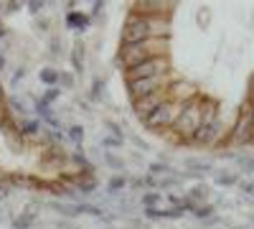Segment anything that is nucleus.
Instances as JSON below:
<instances>
[{
    "mask_svg": "<svg viewBox=\"0 0 254 229\" xmlns=\"http://www.w3.org/2000/svg\"><path fill=\"white\" fill-rule=\"evenodd\" d=\"M84 135H87V130H84V125H79V122H74V125H69V128H66V138L76 145V148H81Z\"/></svg>",
    "mask_w": 254,
    "mask_h": 229,
    "instance_id": "b1692460",
    "label": "nucleus"
},
{
    "mask_svg": "<svg viewBox=\"0 0 254 229\" xmlns=\"http://www.w3.org/2000/svg\"><path fill=\"white\" fill-rule=\"evenodd\" d=\"M38 99H41V102H46V105H54L56 99H61V89H59V87H46L44 92H41Z\"/></svg>",
    "mask_w": 254,
    "mask_h": 229,
    "instance_id": "c756f323",
    "label": "nucleus"
},
{
    "mask_svg": "<svg viewBox=\"0 0 254 229\" xmlns=\"http://www.w3.org/2000/svg\"><path fill=\"white\" fill-rule=\"evenodd\" d=\"M36 222H38V212L36 209H23L13 219V229H33Z\"/></svg>",
    "mask_w": 254,
    "mask_h": 229,
    "instance_id": "a211bd4d",
    "label": "nucleus"
},
{
    "mask_svg": "<svg viewBox=\"0 0 254 229\" xmlns=\"http://www.w3.org/2000/svg\"><path fill=\"white\" fill-rule=\"evenodd\" d=\"M183 112V102H165L160 105L155 112H150L145 120H142V128L150 130V133H158V135H165L168 130L173 128V122L178 120V115Z\"/></svg>",
    "mask_w": 254,
    "mask_h": 229,
    "instance_id": "423d86ee",
    "label": "nucleus"
},
{
    "mask_svg": "<svg viewBox=\"0 0 254 229\" xmlns=\"http://www.w3.org/2000/svg\"><path fill=\"white\" fill-rule=\"evenodd\" d=\"M20 5H23V3H18V0H10V3H5L3 13H18V10H20Z\"/></svg>",
    "mask_w": 254,
    "mask_h": 229,
    "instance_id": "58836bf2",
    "label": "nucleus"
},
{
    "mask_svg": "<svg viewBox=\"0 0 254 229\" xmlns=\"http://www.w3.org/2000/svg\"><path fill=\"white\" fill-rule=\"evenodd\" d=\"M190 214L198 217V219H211V217L216 214V209H214V204H198V206H196V209L190 212Z\"/></svg>",
    "mask_w": 254,
    "mask_h": 229,
    "instance_id": "c85d7f7f",
    "label": "nucleus"
},
{
    "mask_svg": "<svg viewBox=\"0 0 254 229\" xmlns=\"http://www.w3.org/2000/svg\"><path fill=\"white\" fill-rule=\"evenodd\" d=\"M79 110L87 112V115H92V105H89V102H79Z\"/></svg>",
    "mask_w": 254,
    "mask_h": 229,
    "instance_id": "79ce46f5",
    "label": "nucleus"
},
{
    "mask_svg": "<svg viewBox=\"0 0 254 229\" xmlns=\"http://www.w3.org/2000/svg\"><path fill=\"white\" fill-rule=\"evenodd\" d=\"M208 194H211V186L208 183H196L193 189H188L186 196L198 206V204H208Z\"/></svg>",
    "mask_w": 254,
    "mask_h": 229,
    "instance_id": "6ab92c4d",
    "label": "nucleus"
},
{
    "mask_svg": "<svg viewBox=\"0 0 254 229\" xmlns=\"http://www.w3.org/2000/svg\"><path fill=\"white\" fill-rule=\"evenodd\" d=\"M244 105L249 107V112H252V117H254V76L249 79V92H247V102Z\"/></svg>",
    "mask_w": 254,
    "mask_h": 229,
    "instance_id": "f704fd0d",
    "label": "nucleus"
},
{
    "mask_svg": "<svg viewBox=\"0 0 254 229\" xmlns=\"http://www.w3.org/2000/svg\"><path fill=\"white\" fill-rule=\"evenodd\" d=\"M165 102H171V94H168V89H160V92H153V94H147V97H140L132 102V112L135 117L142 122L150 112H155L160 105H165Z\"/></svg>",
    "mask_w": 254,
    "mask_h": 229,
    "instance_id": "1a4fd4ad",
    "label": "nucleus"
},
{
    "mask_svg": "<svg viewBox=\"0 0 254 229\" xmlns=\"http://www.w3.org/2000/svg\"><path fill=\"white\" fill-rule=\"evenodd\" d=\"M239 189H242V194H244V196H254V181H244V183L239 186Z\"/></svg>",
    "mask_w": 254,
    "mask_h": 229,
    "instance_id": "4c0bfd02",
    "label": "nucleus"
},
{
    "mask_svg": "<svg viewBox=\"0 0 254 229\" xmlns=\"http://www.w3.org/2000/svg\"><path fill=\"white\" fill-rule=\"evenodd\" d=\"M102 160H104V165H110L112 171H125V160H122V158H117V155H115V153H110V151L102 155Z\"/></svg>",
    "mask_w": 254,
    "mask_h": 229,
    "instance_id": "cd10ccee",
    "label": "nucleus"
},
{
    "mask_svg": "<svg viewBox=\"0 0 254 229\" xmlns=\"http://www.w3.org/2000/svg\"><path fill=\"white\" fill-rule=\"evenodd\" d=\"M168 94H171V99L173 102H188V99H196L201 92L190 84V81H186V79H176L171 87H168Z\"/></svg>",
    "mask_w": 254,
    "mask_h": 229,
    "instance_id": "9b49d317",
    "label": "nucleus"
},
{
    "mask_svg": "<svg viewBox=\"0 0 254 229\" xmlns=\"http://www.w3.org/2000/svg\"><path fill=\"white\" fill-rule=\"evenodd\" d=\"M38 79H41V84H44V87H59V69L44 67L38 72Z\"/></svg>",
    "mask_w": 254,
    "mask_h": 229,
    "instance_id": "5701e85b",
    "label": "nucleus"
},
{
    "mask_svg": "<svg viewBox=\"0 0 254 229\" xmlns=\"http://www.w3.org/2000/svg\"><path fill=\"white\" fill-rule=\"evenodd\" d=\"M102 148H107V151H117V148H122L125 145V140H117V138H112V135H102Z\"/></svg>",
    "mask_w": 254,
    "mask_h": 229,
    "instance_id": "7c9ffc66",
    "label": "nucleus"
},
{
    "mask_svg": "<svg viewBox=\"0 0 254 229\" xmlns=\"http://www.w3.org/2000/svg\"><path fill=\"white\" fill-rule=\"evenodd\" d=\"M104 229H117V227H104Z\"/></svg>",
    "mask_w": 254,
    "mask_h": 229,
    "instance_id": "c03bdc74",
    "label": "nucleus"
},
{
    "mask_svg": "<svg viewBox=\"0 0 254 229\" xmlns=\"http://www.w3.org/2000/svg\"><path fill=\"white\" fill-rule=\"evenodd\" d=\"M203 97V115H201V125L190 140V145L196 148H219V145H226V135H224V120H221V112H219V102L208 94H201Z\"/></svg>",
    "mask_w": 254,
    "mask_h": 229,
    "instance_id": "f03ea898",
    "label": "nucleus"
},
{
    "mask_svg": "<svg viewBox=\"0 0 254 229\" xmlns=\"http://www.w3.org/2000/svg\"><path fill=\"white\" fill-rule=\"evenodd\" d=\"M5 112H8L15 122L31 117V107H28V102H26V97H20V94H10V97L5 99Z\"/></svg>",
    "mask_w": 254,
    "mask_h": 229,
    "instance_id": "f8f14e48",
    "label": "nucleus"
},
{
    "mask_svg": "<svg viewBox=\"0 0 254 229\" xmlns=\"http://www.w3.org/2000/svg\"><path fill=\"white\" fill-rule=\"evenodd\" d=\"M104 5H107V3H102V0H97V3H92V13H89V18L99 15V13L104 10Z\"/></svg>",
    "mask_w": 254,
    "mask_h": 229,
    "instance_id": "ea45409f",
    "label": "nucleus"
},
{
    "mask_svg": "<svg viewBox=\"0 0 254 229\" xmlns=\"http://www.w3.org/2000/svg\"><path fill=\"white\" fill-rule=\"evenodd\" d=\"M84 56H87V44H84L81 38H76L69 49V61H71V74L74 76L84 74Z\"/></svg>",
    "mask_w": 254,
    "mask_h": 229,
    "instance_id": "ddd939ff",
    "label": "nucleus"
},
{
    "mask_svg": "<svg viewBox=\"0 0 254 229\" xmlns=\"http://www.w3.org/2000/svg\"><path fill=\"white\" fill-rule=\"evenodd\" d=\"M26 5H28V13H33V15H38V13H41V10H44V8H46L49 3H44V0H28V3H26Z\"/></svg>",
    "mask_w": 254,
    "mask_h": 229,
    "instance_id": "c9c22d12",
    "label": "nucleus"
},
{
    "mask_svg": "<svg viewBox=\"0 0 254 229\" xmlns=\"http://www.w3.org/2000/svg\"><path fill=\"white\" fill-rule=\"evenodd\" d=\"M173 61L171 56H155V59H147L142 64H135L130 69H125L122 76H125V84L130 81H140V79H150V76H165V74H173Z\"/></svg>",
    "mask_w": 254,
    "mask_h": 229,
    "instance_id": "39448f33",
    "label": "nucleus"
},
{
    "mask_svg": "<svg viewBox=\"0 0 254 229\" xmlns=\"http://www.w3.org/2000/svg\"><path fill=\"white\" fill-rule=\"evenodd\" d=\"M176 5L178 3H173V0H135L130 10L140 15H173Z\"/></svg>",
    "mask_w": 254,
    "mask_h": 229,
    "instance_id": "9d476101",
    "label": "nucleus"
},
{
    "mask_svg": "<svg viewBox=\"0 0 254 229\" xmlns=\"http://www.w3.org/2000/svg\"><path fill=\"white\" fill-rule=\"evenodd\" d=\"M176 79H181V76L173 72V74H165V76H150V79L130 81V84H125V87H127V97H130V102H135V99L147 97V94H153V92L168 89V87H171Z\"/></svg>",
    "mask_w": 254,
    "mask_h": 229,
    "instance_id": "6e6552de",
    "label": "nucleus"
},
{
    "mask_svg": "<svg viewBox=\"0 0 254 229\" xmlns=\"http://www.w3.org/2000/svg\"><path fill=\"white\" fill-rule=\"evenodd\" d=\"M97 186H99V178H97V173H81L74 189H76L79 199H84V196H92V194L97 191Z\"/></svg>",
    "mask_w": 254,
    "mask_h": 229,
    "instance_id": "dca6fc26",
    "label": "nucleus"
},
{
    "mask_svg": "<svg viewBox=\"0 0 254 229\" xmlns=\"http://www.w3.org/2000/svg\"><path fill=\"white\" fill-rule=\"evenodd\" d=\"M41 133H44V122H41L38 117H26L18 122V135L23 140H33V138H41Z\"/></svg>",
    "mask_w": 254,
    "mask_h": 229,
    "instance_id": "2eb2a0df",
    "label": "nucleus"
},
{
    "mask_svg": "<svg viewBox=\"0 0 254 229\" xmlns=\"http://www.w3.org/2000/svg\"><path fill=\"white\" fill-rule=\"evenodd\" d=\"M171 33H173V15H140L127 10L120 33V46H130L145 38H171Z\"/></svg>",
    "mask_w": 254,
    "mask_h": 229,
    "instance_id": "f257e3e1",
    "label": "nucleus"
},
{
    "mask_svg": "<svg viewBox=\"0 0 254 229\" xmlns=\"http://www.w3.org/2000/svg\"><path fill=\"white\" fill-rule=\"evenodd\" d=\"M171 46H173L171 38H145V41H137V44H130V46H120L117 64L125 72V69H130L135 64H142V61H147V59L171 56Z\"/></svg>",
    "mask_w": 254,
    "mask_h": 229,
    "instance_id": "7ed1b4c3",
    "label": "nucleus"
},
{
    "mask_svg": "<svg viewBox=\"0 0 254 229\" xmlns=\"http://www.w3.org/2000/svg\"><path fill=\"white\" fill-rule=\"evenodd\" d=\"M239 178H237V173H216V183L219 186H234Z\"/></svg>",
    "mask_w": 254,
    "mask_h": 229,
    "instance_id": "473e14b6",
    "label": "nucleus"
},
{
    "mask_svg": "<svg viewBox=\"0 0 254 229\" xmlns=\"http://www.w3.org/2000/svg\"><path fill=\"white\" fill-rule=\"evenodd\" d=\"M69 49H66V38H64L61 33H51L49 36V56L51 59H61V56H66Z\"/></svg>",
    "mask_w": 254,
    "mask_h": 229,
    "instance_id": "f3484780",
    "label": "nucleus"
},
{
    "mask_svg": "<svg viewBox=\"0 0 254 229\" xmlns=\"http://www.w3.org/2000/svg\"><path fill=\"white\" fill-rule=\"evenodd\" d=\"M76 87V76L66 69H61L59 72V89H74Z\"/></svg>",
    "mask_w": 254,
    "mask_h": 229,
    "instance_id": "a878e982",
    "label": "nucleus"
},
{
    "mask_svg": "<svg viewBox=\"0 0 254 229\" xmlns=\"http://www.w3.org/2000/svg\"><path fill=\"white\" fill-rule=\"evenodd\" d=\"M36 31L51 36V20H49V18H38V20H36Z\"/></svg>",
    "mask_w": 254,
    "mask_h": 229,
    "instance_id": "72a5a7b5",
    "label": "nucleus"
},
{
    "mask_svg": "<svg viewBox=\"0 0 254 229\" xmlns=\"http://www.w3.org/2000/svg\"><path fill=\"white\" fill-rule=\"evenodd\" d=\"M0 133H3V138H10V135H15L18 133V122L3 110L0 112Z\"/></svg>",
    "mask_w": 254,
    "mask_h": 229,
    "instance_id": "4be33fe9",
    "label": "nucleus"
},
{
    "mask_svg": "<svg viewBox=\"0 0 254 229\" xmlns=\"http://www.w3.org/2000/svg\"><path fill=\"white\" fill-rule=\"evenodd\" d=\"M8 36V28H5V23H0V41H3Z\"/></svg>",
    "mask_w": 254,
    "mask_h": 229,
    "instance_id": "37998d69",
    "label": "nucleus"
},
{
    "mask_svg": "<svg viewBox=\"0 0 254 229\" xmlns=\"http://www.w3.org/2000/svg\"><path fill=\"white\" fill-rule=\"evenodd\" d=\"M127 186H130V178L122 176V173H117V176H112V178L107 181V189H104V191H107V196H117V194H122V191L127 189Z\"/></svg>",
    "mask_w": 254,
    "mask_h": 229,
    "instance_id": "aec40b11",
    "label": "nucleus"
},
{
    "mask_svg": "<svg viewBox=\"0 0 254 229\" xmlns=\"http://www.w3.org/2000/svg\"><path fill=\"white\" fill-rule=\"evenodd\" d=\"M226 145L231 148H244V145H254V117L249 112L247 105H242L234 125L229 128V138H226Z\"/></svg>",
    "mask_w": 254,
    "mask_h": 229,
    "instance_id": "0eeeda50",
    "label": "nucleus"
},
{
    "mask_svg": "<svg viewBox=\"0 0 254 229\" xmlns=\"http://www.w3.org/2000/svg\"><path fill=\"white\" fill-rule=\"evenodd\" d=\"M26 76H28V67H23V64L15 67V72H13V76H10V81H8V87H10V89H18V84H20Z\"/></svg>",
    "mask_w": 254,
    "mask_h": 229,
    "instance_id": "bb28decb",
    "label": "nucleus"
},
{
    "mask_svg": "<svg viewBox=\"0 0 254 229\" xmlns=\"http://www.w3.org/2000/svg\"><path fill=\"white\" fill-rule=\"evenodd\" d=\"M239 165L244 173H252L254 171V158H239Z\"/></svg>",
    "mask_w": 254,
    "mask_h": 229,
    "instance_id": "e433bc0d",
    "label": "nucleus"
},
{
    "mask_svg": "<svg viewBox=\"0 0 254 229\" xmlns=\"http://www.w3.org/2000/svg\"><path fill=\"white\" fill-rule=\"evenodd\" d=\"M104 87H107V81H104L102 76H94V79H92V87H89V99H92V102H102Z\"/></svg>",
    "mask_w": 254,
    "mask_h": 229,
    "instance_id": "393cba45",
    "label": "nucleus"
},
{
    "mask_svg": "<svg viewBox=\"0 0 254 229\" xmlns=\"http://www.w3.org/2000/svg\"><path fill=\"white\" fill-rule=\"evenodd\" d=\"M142 229H147V227H142Z\"/></svg>",
    "mask_w": 254,
    "mask_h": 229,
    "instance_id": "a18cd8bd",
    "label": "nucleus"
},
{
    "mask_svg": "<svg viewBox=\"0 0 254 229\" xmlns=\"http://www.w3.org/2000/svg\"><path fill=\"white\" fill-rule=\"evenodd\" d=\"M64 26H66L69 31L84 33V31H89V28H92V18H89V13L71 10V13H66V18H64Z\"/></svg>",
    "mask_w": 254,
    "mask_h": 229,
    "instance_id": "4468645a",
    "label": "nucleus"
},
{
    "mask_svg": "<svg viewBox=\"0 0 254 229\" xmlns=\"http://www.w3.org/2000/svg\"><path fill=\"white\" fill-rule=\"evenodd\" d=\"M163 201H165V196L160 191H145L142 199H140V206L142 209H160Z\"/></svg>",
    "mask_w": 254,
    "mask_h": 229,
    "instance_id": "412c9836",
    "label": "nucleus"
},
{
    "mask_svg": "<svg viewBox=\"0 0 254 229\" xmlns=\"http://www.w3.org/2000/svg\"><path fill=\"white\" fill-rule=\"evenodd\" d=\"M104 128L110 130V135H112V138H117V140H125V130L120 128V125H117L115 120H104Z\"/></svg>",
    "mask_w": 254,
    "mask_h": 229,
    "instance_id": "2f4dec72",
    "label": "nucleus"
},
{
    "mask_svg": "<svg viewBox=\"0 0 254 229\" xmlns=\"http://www.w3.org/2000/svg\"><path fill=\"white\" fill-rule=\"evenodd\" d=\"M5 69H8V59H5V54H3V51H0V74H3Z\"/></svg>",
    "mask_w": 254,
    "mask_h": 229,
    "instance_id": "a19ab883",
    "label": "nucleus"
},
{
    "mask_svg": "<svg viewBox=\"0 0 254 229\" xmlns=\"http://www.w3.org/2000/svg\"><path fill=\"white\" fill-rule=\"evenodd\" d=\"M201 115H203V97L201 94L196 99L183 102V112L178 115V120L171 128V133L178 138L181 145H190V140H193L198 125H201Z\"/></svg>",
    "mask_w": 254,
    "mask_h": 229,
    "instance_id": "20e7f679",
    "label": "nucleus"
}]
</instances>
